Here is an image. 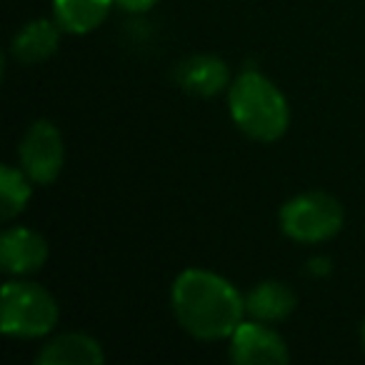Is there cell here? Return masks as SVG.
<instances>
[{
    "label": "cell",
    "mask_w": 365,
    "mask_h": 365,
    "mask_svg": "<svg viewBox=\"0 0 365 365\" xmlns=\"http://www.w3.org/2000/svg\"><path fill=\"white\" fill-rule=\"evenodd\" d=\"M43 365H98L106 360L103 348L96 338L86 333H63L43 345L36 355Z\"/></svg>",
    "instance_id": "9c48e42d"
},
{
    "label": "cell",
    "mask_w": 365,
    "mask_h": 365,
    "mask_svg": "<svg viewBox=\"0 0 365 365\" xmlns=\"http://www.w3.org/2000/svg\"><path fill=\"white\" fill-rule=\"evenodd\" d=\"M230 358L238 365H285L290 360L288 345L263 320L240 323L230 335Z\"/></svg>",
    "instance_id": "8992f818"
},
{
    "label": "cell",
    "mask_w": 365,
    "mask_h": 365,
    "mask_svg": "<svg viewBox=\"0 0 365 365\" xmlns=\"http://www.w3.org/2000/svg\"><path fill=\"white\" fill-rule=\"evenodd\" d=\"M48 243L31 228H8L0 235V265L8 275H31L46 265Z\"/></svg>",
    "instance_id": "52a82bcc"
},
{
    "label": "cell",
    "mask_w": 365,
    "mask_h": 365,
    "mask_svg": "<svg viewBox=\"0 0 365 365\" xmlns=\"http://www.w3.org/2000/svg\"><path fill=\"white\" fill-rule=\"evenodd\" d=\"M173 313L182 330L198 340H223L235 333L245 315V298L233 283L210 270H182L173 283Z\"/></svg>",
    "instance_id": "6da1fadb"
},
{
    "label": "cell",
    "mask_w": 365,
    "mask_h": 365,
    "mask_svg": "<svg viewBox=\"0 0 365 365\" xmlns=\"http://www.w3.org/2000/svg\"><path fill=\"white\" fill-rule=\"evenodd\" d=\"M113 3L115 0H53V16L66 33L86 36L106 21Z\"/></svg>",
    "instance_id": "7c38bea8"
},
{
    "label": "cell",
    "mask_w": 365,
    "mask_h": 365,
    "mask_svg": "<svg viewBox=\"0 0 365 365\" xmlns=\"http://www.w3.org/2000/svg\"><path fill=\"white\" fill-rule=\"evenodd\" d=\"M230 115L248 138L273 143L288 130L290 110L285 96L258 71H243L228 93Z\"/></svg>",
    "instance_id": "7a4b0ae2"
},
{
    "label": "cell",
    "mask_w": 365,
    "mask_h": 365,
    "mask_svg": "<svg viewBox=\"0 0 365 365\" xmlns=\"http://www.w3.org/2000/svg\"><path fill=\"white\" fill-rule=\"evenodd\" d=\"M33 195V180L26 170H18L13 165L0 168V218L13 220L26 210L28 200Z\"/></svg>",
    "instance_id": "4fadbf2b"
},
{
    "label": "cell",
    "mask_w": 365,
    "mask_h": 365,
    "mask_svg": "<svg viewBox=\"0 0 365 365\" xmlns=\"http://www.w3.org/2000/svg\"><path fill=\"white\" fill-rule=\"evenodd\" d=\"M363 345H365V323H363Z\"/></svg>",
    "instance_id": "9a60e30c"
},
{
    "label": "cell",
    "mask_w": 365,
    "mask_h": 365,
    "mask_svg": "<svg viewBox=\"0 0 365 365\" xmlns=\"http://www.w3.org/2000/svg\"><path fill=\"white\" fill-rule=\"evenodd\" d=\"M280 228L298 243H323L343 228V208L328 193H300L280 210Z\"/></svg>",
    "instance_id": "277c9868"
},
{
    "label": "cell",
    "mask_w": 365,
    "mask_h": 365,
    "mask_svg": "<svg viewBox=\"0 0 365 365\" xmlns=\"http://www.w3.org/2000/svg\"><path fill=\"white\" fill-rule=\"evenodd\" d=\"M61 31L63 28L58 23L51 21H31L26 28L16 33L13 38L11 53L18 63H26V66H36L43 63L58 51V43H61Z\"/></svg>",
    "instance_id": "30bf717a"
},
{
    "label": "cell",
    "mask_w": 365,
    "mask_h": 365,
    "mask_svg": "<svg viewBox=\"0 0 365 365\" xmlns=\"http://www.w3.org/2000/svg\"><path fill=\"white\" fill-rule=\"evenodd\" d=\"M293 310H295V293L285 283H278V280L258 283L245 295V313L253 320L275 323V320L288 318Z\"/></svg>",
    "instance_id": "8fae6325"
},
{
    "label": "cell",
    "mask_w": 365,
    "mask_h": 365,
    "mask_svg": "<svg viewBox=\"0 0 365 365\" xmlns=\"http://www.w3.org/2000/svg\"><path fill=\"white\" fill-rule=\"evenodd\" d=\"M115 3L128 13H145L155 6L158 0H115Z\"/></svg>",
    "instance_id": "5bb4252c"
},
{
    "label": "cell",
    "mask_w": 365,
    "mask_h": 365,
    "mask_svg": "<svg viewBox=\"0 0 365 365\" xmlns=\"http://www.w3.org/2000/svg\"><path fill=\"white\" fill-rule=\"evenodd\" d=\"M18 155H21V168L33 182L51 185L61 175L66 160L61 130L51 120H36L23 135Z\"/></svg>",
    "instance_id": "5b68a950"
},
{
    "label": "cell",
    "mask_w": 365,
    "mask_h": 365,
    "mask_svg": "<svg viewBox=\"0 0 365 365\" xmlns=\"http://www.w3.org/2000/svg\"><path fill=\"white\" fill-rule=\"evenodd\" d=\"M178 83L182 91L200 98H213L230 83V73L220 58L193 56L178 66Z\"/></svg>",
    "instance_id": "ba28073f"
},
{
    "label": "cell",
    "mask_w": 365,
    "mask_h": 365,
    "mask_svg": "<svg viewBox=\"0 0 365 365\" xmlns=\"http://www.w3.org/2000/svg\"><path fill=\"white\" fill-rule=\"evenodd\" d=\"M58 303L46 288L38 283H13L3 285L0 300V328L11 338H41L48 335L58 323Z\"/></svg>",
    "instance_id": "3957f363"
}]
</instances>
